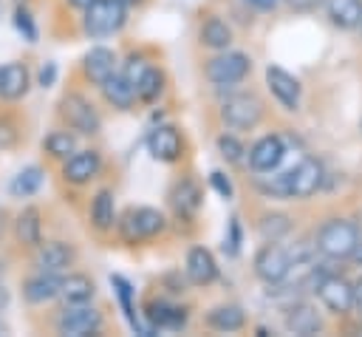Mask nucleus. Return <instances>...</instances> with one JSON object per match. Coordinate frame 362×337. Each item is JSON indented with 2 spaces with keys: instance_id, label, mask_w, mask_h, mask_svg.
Wrapping results in <instances>:
<instances>
[{
  "instance_id": "nucleus-47",
  "label": "nucleus",
  "mask_w": 362,
  "mask_h": 337,
  "mask_svg": "<svg viewBox=\"0 0 362 337\" xmlns=\"http://www.w3.org/2000/svg\"><path fill=\"white\" fill-rule=\"evenodd\" d=\"M124 6H136V3H141V0H122Z\"/></svg>"
},
{
  "instance_id": "nucleus-14",
  "label": "nucleus",
  "mask_w": 362,
  "mask_h": 337,
  "mask_svg": "<svg viewBox=\"0 0 362 337\" xmlns=\"http://www.w3.org/2000/svg\"><path fill=\"white\" fill-rule=\"evenodd\" d=\"M286 156V144L280 136H260L249 150H246V159H249V167L255 173H272Z\"/></svg>"
},
{
  "instance_id": "nucleus-49",
  "label": "nucleus",
  "mask_w": 362,
  "mask_h": 337,
  "mask_svg": "<svg viewBox=\"0 0 362 337\" xmlns=\"http://www.w3.org/2000/svg\"><path fill=\"white\" fill-rule=\"evenodd\" d=\"M359 28H362V25H359Z\"/></svg>"
},
{
  "instance_id": "nucleus-17",
  "label": "nucleus",
  "mask_w": 362,
  "mask_h": 337,
  "mask_svg": "<svg viewBox=\"0 0 362 337\" xmlns=\"http://www.w3.org/2000/svg\"><path fill=\"white\" fill-rule=\"evenodd\" d=\"M31 76L28 68L23 62H3L0 65V99L6 102H17L28 93Z\"/></svg>"
},
{
  "instance_id": "nucleus-18",
  "label": "nucleus",
  "mask_w": 362,
  "mask_h": 337,
  "mask_svg": "<svg viewBox=\"0 0 362 337\" xmlns=\"http://www.w3.org/2000/svg\"><path fill=\"white\" fill-rule=\"evenodd\" d=\"M59 280L62 278L54 275V272H37V275L25 278L23 280V297H25V303L40 306V303H48V300L59 297Z\"/></svg>"
},
{
  "instance_id": "nucleus-7",
  "label": "nucleus",
  "mask_w": 362,
  "mask_h": 337,
  "mask_svg": "<svg viewBox=\"0 0 362 337\" xmlns=\"http://www.w3.org/2000/svg\"><path fill=\"white\" fill-rule=\"evenodd\" d=\"M54 326L65 337H85V334H93L102 329V314H99V309H93L88 303H65V309L57 314Z\"/></svg>"
},
{
  "instance_id": "nucleus-42",
  "label": "nucleus",
  "mask_w": 362,
  "mask_h": 337,
  "mask_svg": "<svg viewBox=\"0 0 362 337\" xmlns=\"http://www.w3.org/2000/svg\"><path fill=\"white\" fill-rule=\"evenodd\" d=\"M288 3V8L291 11H300V14H305V11H314L322 0H286Z\"/></svg>"
},
{
  "instance_id": "nucleus-6",
  "label": "nucleus",
  "mask_w": 362,
  "mask_h": 337,
  "mask_svg": "<svg viewBox=\"0 0 362 337\" xmlns=\"http://www.w3.org/2000/svg\"><path fill=\"white\" fill-rule=\"evenodd\" d=\"M164 227H167V218H164V212L156 210V207H130V210L124 212L122 224H119L122 235H124L130 244L156 238L158 232H164Z\"/></svg>"
},
{
  "instance_id": "nucleus-38",
  "label": "nucleus",
  "mask_w": 362,
  "mask_h": 337,
  "mask_svg": "<svg viewBox=\"0 0 362 337\" xmlns=\"http://www.w3.org/2000/svg\"><path fill=\"white\" fill-rule=\"evenodd\" d=\"M209 184H212V190H215L221 198H232V193H235L229 176L221 173V170H212V173H209Z\"/></svg>"
},
{
  "instance_id": "nucleus-25",
  "label": "nucleus",
  "mask_w": 362,
  "mask_h": 337,
  "mask_svg": "<svg viewBox=\"0 0 362 337\" xmlns=\"http://www.w3.org/2000/svg\"><path fill=\"white\" fill-rule=\"evenodd\" d=\"M170 201H173V207H175V212H178L181 218H192V215L198 212V207H201V190H198L195 181L181 178V181L173 187Z\"/></svg>"
},
{
  "instance_id": "nucleus-19",
  "label": "nucleus",
  "mask_w": 362,
  "mask_h": 337,
  "mask_svg": "<svg viewBox=\"0 0 362 337\" xmlns=\"http://www.w3.org/2000/svg\"><path fill=\"white\" fill-rule=\"evenodd\" d=\"M286 329L291 334H300V337H308V334H317L322 329V317L320 312L311 306V303H291L286 309V317H283Z\"/></svg>"
},
{
  "instance_id": "nucleus-34",
  "label": "nucleus",
  "mask_w": 362,
  "mask_h": 337,
  "mask_svg": "<svg viewBox=\"0 0 362 337\" xmlns=\"http://www.w3.org/2000/svg\"><path fill=\"white\" fill-rule=\"evenodd\" d=\"M110 283H113V289H116V295H119V303H122V309H124V317H127L130 329H133V331H141V323H139L136 309H133V303H130V295H133L130 283H127L122 275H110Z\"/></svg>"
},
{
  "instance_id": "nucleus-45",
  "label": "nucleus",
  "mask_w": 362,
  "mask_h": 337,
  "mask_svg": "<svg viewBox=\"0 0 362 337\" xmlns=\"http://www.w3.org/2000/svg\"><path fill=\"white\" fill-rule=\"evenodd\" d=\"M351 261H354V263H359V266H362V238H359V244H356V249H354V252H351Z\"/></svg>"
},
{
  "instance_id": "nucleus-16",
  "label": "nucleus",
  "mask_w": 362,
  "mask_h": 337,
  "mask_svg": "<svg viewBox=\"0 0 362 337\" xmlns=\"http://www.w3.org/2000/svg\"><path fill=\"white\" fill-rule=\"evenodd\" d=\"M184 272H187L189 283H195V286H209V283L218 278V261H215V255H212L206 246H192V249L187 252Z\"/></svg>"
},
{
  "instance_id": "nucleus-26",
  "label": "nucleus",
  "mask_w": 362,
  "mask_h": 337,
  "mask_svg": "<svg viewBox=\"0 0 362 337\" xmlns=\"http://www.w3.org/2000/svg\"><path fill=\"white\" fill-rule=\"evenodd\" d=\"M147 317L156 329H181L187 323V312L175 303H167V300H153L147 306Z\"/></svg>"
},
{
  "instance_id": "nucleus-30",
  "label": "nucleus",
  "mask_w": 362,
  "mask_h": 337,
  "mask_svg": "<svg viewBox=\"0 0 362 337\" xmlns=\"http://www.w3.org/2000/svg\"><path fill=\"white\" fill-rule=\"evenodd\" d=\"M40 187H42V170H40L37 164H28L25 170H20V173L11 178L8 193H11L14 198H31Z\"/></svg>"
},
{
  "instance_id": "nucleus-23",
  "label": "nucleus",
  "mask_w": 362,
  "mask_h": 337,
  "mask_svg": "<svg viewBox=\"0 0 362 337\" xmlns=\"http://www.w3.org/2000/svg\"><path fill=\"white\" fill-rule=\"evenodd\" d=\"M93 295H96V286L82 272H71V275H65L59 280V297L65 303H90Z\"/></svg>"
},
{
  "instance_id": "nucleus-40",
  "label": "nucleus",
  "mask_w": 362,
  "mask_h": 337,
  "mask_svg": "<svg viewBox=\"0 0 362 337\" xmlns=\"http://www.w3.org/2000/svg\"><path fill=\"white\" fill-rule=\"evenodd\" d=\"M54 79H57V65H54V62H45V65L40 68V85H42V88H51Z\"/></svg>"
},
{
  "instance_id": "nucleus-44",
  "label": "nucleus",
  "mask_w": 362,
  "mask_h": 337,
  "mask_svg": "<svg viewBox=\"0 0 362 337\" xmlns=\"http://www.w3.org/2000/svg\"><path fill=\"white\" fill-rule=\"evenodd\" d=\"M243 3H249L252 8H257V11H272L280 0H243Z\"/></svg>"
},
{
  "instance_id": "nucleus-31",
  "label": "nucleus",
  "mask_w": 362,
  "mask_h": 337,
  "mask_svg": "<svg viewBox=\"0 0 362 337\" xmlns=\"http://www.w3.org/2000/svg\"><path fill=\"white\" fill-rule=\"evenodd\" d=\"M42 147H45V153H48L51 159H62V161H65V159L76 150V136H74L71 130H54V133L45 136Z\"/></svg>"
},
{
  "instance_id": "nucleus-9",
  "label": "nucleus",
  "mask_w": 362,
  "mask_h": 337,
  "mask_svg": "<svg viewBox=\"0 0 362 337\" xmlns=\"http://www.w3.org/2000/svg\"><path fill=\"white\" fill-rule=\"evenodd\" d=\"M249 68H252V59H249V54H243V51H221V54H215L209 62H206V68H204V74H206V79L212 82V85H235V82H240L246 74H249Z\"/></svg>"
},
{
  "instance_id": "nucleus-11",
  "label": "nucleus",
  "mask_w": 362,
  "mask_h": 337,
  "mask_svg": "<svg viewBox=\"0 0 362 337\" xmlns=\"http://www.w3.org/2000/svg\"><path fill=\"white\" fill-rule=\"evenodd\" d=\"M266 85L272 91V96L286 108V110H297L300 108V93H303V85L294 74H288L286 68L280 65H269L266 68Z\"/></svg>"
},
{
  "instance_id": "nucleus-2",
  "label": "nucleus",
  "mask_w": 362,
  "mask_h": 337,
  "mask_svg": "<svg viewBox=\"0 0 362 337\" xmlns=\"http://www.w3.org/2000/svg\"><path fill=\"white\" fill-rule=\"evenodd\" d=\"M356 244H359V227L348 218H331L317 232V249L325 258H334V261L351 258Z\"/></svg>"
},
{
  "instance_id": "nucleus-20",
  "label": "nucleus",
  "mask_w": 362,
  "mask_h": 337,
  "mask_svg": "<svg viewBox=\"0 0 362 337\" xmlns=\"http://www.w3.org/2000/svg\"><path fill=\"white\" fill-rule=\"evenodd\" d=\"M82 71L93 85H102L107 76L116 74V54L105 45H96L82 57Z\"/></svg>"
},
{
  "instance_id": "nucleus-21",
  "label": "nucleus",
  "mask_w": 362,
  "mask_h": 337,
  "mask_svg": "<svg viewBox=\"0 0 362 337\" xmlns=\"http://www.w3.org/2000/svg\"><path fill=\"white\" fill-rule=\"evenodd\" d=\"M14 235L23 246H31V249L42 244V215L37 207H25L14 218Z\"/></svg>"
},
{
  "instance_id": "nucleus-13",
  "label": "nucleus",
  "mask_w": 362,
  "mask_h": 337,
  "mask_svg": "<svg viewBox=\"0 0 362 337\" xmlns=\"http://www.w3.org/2000/svg\"><path fill=\"white\" fill-rule=\"evenodd\" d=\"M76 258V249L65 241H42L40 246H34V266L37 272H65Z\"/></svg>"
},
{
  "instance_id": "nucleus-37",
  "label": "nucleus",
  "mask_w": 362,
  "mask_h": 337,
  "mask_svg": "<svg viewBox=\"0 0 362 337\" xmlns=\"http://www.w3.org/2000/svg\"><path fill=\"white\" fill-rule=\"evenodd\" d=\"M147 68H150V62H144L141 57H130V59L124 62V68H122V76L136 88V82L141 79V74H144Z\"/></svg>"
},
{
  "instance_id": "nucleus-24",
  "label": "nucleus",
  "mask_w": 362,
  "mask_h": 337,
  "mask_svg": "<svg viewBox=\"0 0 362 337\" xmlns=\"http://www.w3.org/2000/svg\"><path fill=\"white\" fill-rule=\"evenodd\" d=\"M99 88H102V96H105L113 108H119V110H127V108L139 99V96H136V88H133V85H130L119 71H116L113 76H107Z\"/></svg>"
},
{
  "instance_id": "nucleus-36",
  "label": "nucleus",
  "mask_w": 362,
  "mask_h": 337,
  "mask_svg": "<svg viewBox=\"0 0 362 337\" xmlns=\"http://www.w3.org/2000/svg\"><path fill=\"white\" fill-rule=\"evenodd\" d=\"M20 139V130H17V122L8 119V116H0V150H11Z\"/></svg>"
},
{
  "instance_id": "nucleus-1",
  "label": "nucleus",
  "mask_w": 362,
  "mask_h": 337,
  "mask_svg": "<svg viewBox=\"0 0 362 337\" xmlns=\"http://www.w3.org/2000/svg\"><path fill=\"white\" fill-rule=\"evenodd\" d=\"M322 184V164L317 159H303L291 170L272 176L269 181H260V190L272 198H308Z\"/></svg>"
},
{
  "instance_id": "nucleus-29",
  "label": "nucleus",
  "mask_w": 362,
  "mask_h": 337,
  "mask_svg": "<svg viewBox=\"0 0 362 337\" xmlns=\"http://www.w3.org/2000/svg\"><path fill=\"white\" fill-rule=\"evenodd\" d=\"M201 42L212 51H226L232 45V28L221 20V17H209L201 25Z\"/></svg>"
},
{
  "instance_id": "nucleus-27",
  "label": "nucleus",
  "mask_w": 362,
  "mask_h": 337,
  "mask_svg": "<svg viewBox=\"0 0 362 337\" xmlns=\"http://www.w3.org/2000/svg\"><path fill=\"white\" fill-rule=\"evenodd\" d=\"M243 323H246V314L235 303H221V306L209 309V314H206V326L215 331H238V329H243Z\"/></svg>"
},
{
  "instance_id": "nucleus-28",
  "label": "nucleus",
  "mask_w": 362,
  "mask_h": 337,
  "mask_svg": "<svg viewBox=\"0 0 362 337\" xmlns=\"http://www.w3.org/2000/svg\"><path fill=\"white\" fill-rule=\"evenodd\" d=\"M328 17L339 28H359L362 25V0H328Z\"/></svg>"
},
{
  "instance_id": "nucleus-15",
  "label": "nucleus",
  "mask_w": 362,
  "mask_h": 337,
  "mask_svg": "<svg viewBox=\"0 0 362 337\" xmlns=\"http://www.w3.org/2000/svg\"><path fill=\"white\" fill-rule=\"evenodd\" d=\"M102 170V156L99 150H74L65 164H62V178L68 184H88L90 178H96Z\"/></svg>"
},
{
  "instance_id": "nucleus-12",
  "label": "nucleus",
  "mask_w": 362,
  "mask_h": 337,
  "mask_svg": "<svg viewBox=\"0 0 362 337\" xmlns=\"http://www.w3.org/2000/svg\"><path fill=\"white\" fill-rule=\"evenodd\" d=\"M147 150H150V156H153L156 161L173 164V161H178L181 153H184V139H181V133H178L173 125H158V127H153L150 136H147Z\"/></svg>"
},
{
  "instance_id": "nucleus-32",
  "label": "nucleus",
  "mask_w": 362,
  "mask_h": 337,
  "mask_svg": "<svg viewBox=\"0 0 362 337\" xmlns=\"http://www.w3.org/2000/svg\"><path fill=\"white\" fill-rule=\"evenodd\" d=\"M161 91H164V74L150 65V68L141 74V79L136 82V96H139L141 102H153V99H158Z\"/></svg>"
},
{
  "instance_id": "nucleus-4",
  "label": "nucleus",
  "mask_w": 362,
  "mask_h": 337,
  "mask_svg": "<svg viewBox=\"0 0 362 337\" xmlns=\"http://www.w3.org/2000/svg\"><path fill=\"white\" fill-rule=\"evenodd\" d=\"M294 266H297L294 252L286 249V246H280L277 241H266V244L257 249V255H255V275H257L263 283H269V286L283 283Z\"/></svg>"
},
{
  "instance_id": "nucleus-41",
  "label": "nucleus",
  "mask_w": 362,
  "mask_h": 337,
  "mask_svg": "<svg viewBox=\"0 0 362 337\" xmlns=\"http://www.w3.org/2000/svg\"><path fill=\"white\" fill-rule=\"evenodd\" d=\"M229 252L232 255H238V246H240V224H238V218H232V224H229Z\"/></svg>"
},
{
  "instance_id": "nucleus-10",
  "label": "nucleus",
  "mask_w": 362,
  "mask_h": 337,
  "mask_svg": "<svg viewBox=\"0 0 362 337\" xmlns=\"http://www.w3.org/2000/svg\"><path fill=\"white\" fill-rule=\"evenodd\" d=\"M314 292L331 314H348L354 309V283H348L342 275H322Z\"/></svg>"
},
{
  "instance_id": "nucleus-46",
  "label": "nucleus",
  "mask_w": 362,
  "mask_h": 337,
  "mask_svg": "<svg viewBox=\"0 0 362 337\" xmlns=\"http://www.w3.org/2000/svg\"><path fill=\"white\" fill-rule=\"evenodd\" d=\"M68 3H71L74 8H88V6L93 3V0H68Z\"/></svg>"
},
{
  "instance_id": "nucleus-33",
  "label": "nucleus",
  "mask_w": 362,
  "mask_h": 337,
  "mask_svg": "<svg viewBox=\"0 0 362 337\" xmlns=\"http://www.w3.org/2000/svg\"><path fill=\"white\" fill-rule=\"evenodd\" d=\"M263 241H280L288 229H291V218L283 215V212H272V215H263L260 224H257Z\"/></svg>"
},
{
  "instance_id": "nucleus-8",
  "label": "nucleus",
  "mask_w": 362,
  "mask_h": 337,
  "mask_svg": "<svg viewBox=\"0 0 362 337\" xmlns=\"http://www.w3.org/2000/svg\"><path fill=\"white\" fill-rule=\"evenodd\" d=\"M59 113H62V119L68 122V127L76 130V133H82V136H96V133L102 130V116H99V110H96L82 93H68V96H62Z\"/></svg>"
},
{
  "instance_id": "nucleus-5",
  "label": "nucleus",
  "mask_w": 362,
  "mask_h": 337,
  "mask_svg": "<svg viewBox=\"0 0 362 337\" xmlns=\"http://www.w3.org/2000/svg\"><path fill=\"white\" fill-rule=\"evenodd\" d=\"M221 119L232 130H249L263 119V102L255 93H232L221 105Z\"/></svg>"
},
{
  "instance_id": "nucleus-35",
  "label": "nucleus",
  "mask_w": 362,
  "mask_h": 337,
  "mask_svg": "<svg viewBox=\"0 0 362 337\" xmlns=\"http://www.w3.org/2000/svg\"><path fill=\"white\" fill-rule=\"evenodd\" d=\"M218 153H221L229 164H240V161L246 159V147H243V142H240V139H235L232 133L218 136Z\"/></svg>"
},
{
  "instance_id": "nucleus-22",
  "label": "nucleus",
  "mask_w": 362,
  "mask_h": 337,
  "mask_svg": "<svg viewBox=\"0 0 362 337\" xmlns=\"http://www.w3.org/2000/svg\"><path fill=\"white\" fill-rule=\"evenodd\" d=\"M90 224L99 232H110L116 227V201H113V190L102 187L93 198H90Z\"/></svg>"
},
{
  "instance_id": "nucleus-48",
  "label": "nucleus",
  "mask_w": 362,
  "mask_h": 337,
  "mask_svg": "<svg viewBox=\"0 0 362 337\" xmlns=\"http://www.w3.org/2000/svg\"><path fill=\"white\" fill-rule=\"evenodd\" d=\"M0 215H6V212H3V210H0ZM3 227H6V224H3V221H0V232H3Z\"/></svg>"
},
{
  "instance_id": "nucleus-39",
  "label": "nucleus",
  "mask_w": 362,
  "mask_h": 337,
  "mask_svg": "<svg viewBox=\"0 0 362 337\" xmlns=\"http://www.w3.org/2000/svg\"><path fill=\"white\" fill-rule=\"evenodd\" d=\"M14 25L25 34V40H28V42H34V40H37V28H34V20H31V14H28V11H23V8H20V11L14 14Z\"/></svg>"
},
{
  "instance_id": "nucleus-43",
  "label": "nucleus",
  "mask_w": 362,
  "mask_h": 337,
  "mask_svg": "<svg viewBox=\"0 0 362 337\" xmlns=\"http://www.w3.org/2000/svg\"><path fill=\"white\" fill-rule=\"evenodd\" d=\"M354 309H356V314L362 317V275L354 280Z\"/></svg>"
},
{
  "instance_id": "nucleus-3",
  "label": "nucleus",
  "mask_w": 362,
  "mask_h": 337,
  "mask_svg": "<svg viewBox=\"0 0 362 337\" xmlns=\"http://www.w3.org/2000/svg\"><path fill=\"white\" fill-rule=\"evenodd\" d=\"M82 31L93 40L99 37H110L116 31H122L124 20H127V6L122 0H93L88 8H82Z\"/></svg>"
}]
</instances>
